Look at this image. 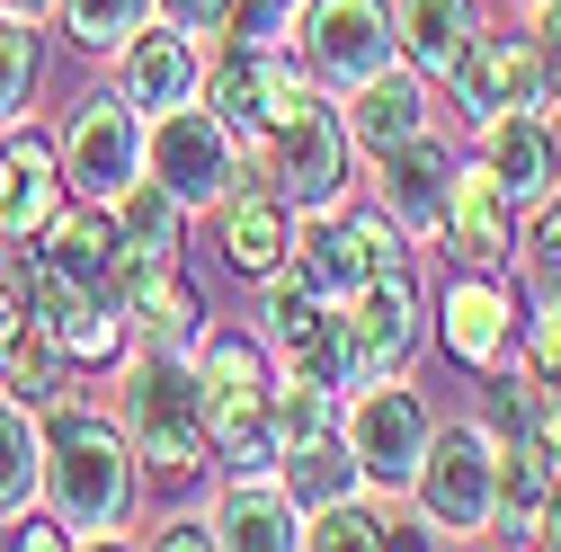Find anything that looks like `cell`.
Returning <instances> with one entry per match:
<instances>
[{
	"instance_id": "obj_11",
	"label": "cell",
	"mask_w": 561,
	"mask_h": 552,
	"mask_svg": "<svg viewBox=\"0 0 561 552\" xmlns=\"http://www.w3.org/2000/svg\"><path fill=\"white\" fill-rule=\"evenodd\" d=\"M517 241H526V205L508 196V179L490 170V161H455L446 179V223L428 250H446L455 267H517Z\"/></svg>"
},
{
	"instance_id": "obj_15",
	"label": "cell",
	"mask_w": 561,
	"mask_h": 552,
	"mask_svg": "<svg viewBox=\"0 0 561 552\" xmlns=\"http://www.w3.org/2000/svg\"><path fill=\"white\" fill-rule=\"evenodd\" d=\"M375 179H366V196L383 205V215L410 232V250H428L437 241V223H446V179H455V143L428 125V134H410V143H392V152H375L366 161Z\"/></svg>"
},
{
	"instance_id": "obj_2",
	"label": "cell",
	"mask_w": 561,
	"mask_h": 552,
	"mask_svg": "<svg viewBox=\"0 0 561 552\" xmlns=\"http://www.w3.org/2000/svg\"><path fill=\"white\" fill-rule=\"evenodd\" d=\"M116 428L134 446L161 491H187V481L215 463V428H205V392H196V366L170 357V348H134L116 357Z\"/></svg>"
},
{
	"instance_id": "obj_28",
	"label": "cell",
	"mask_w": 561,
	"mask_h": 552,
	"mask_svg": "<svg viewBox=\"0 0 561 552\" xmlns=\"http://www.w3.org/2000/svg\"><path fill=\"white\" fill-rule=\"evenodd\" d=\"M383 526H392V491H347L304 508V552H366L383 543Z\"/></svg>"
},
{
	"instance_id": "obj_10",
	"label": "cell",
	"mask_w": 561,
	"mask_h": 552,
	"mask_svg": "<svg viewBox=\"0 0 561 552\" xmlns=\"http://www.w3.org/2000/svg\"><path fill=\"white\" fill-rule=\"evenodd\" d=\"M330 312H339V366H347V383L410 375V357H419V286H410V267L366 276V286L347 303H330Z\"/></svg>"
},
{
	"instance_id": "obj_38",
	"label": "cell",
	"mask_w": 561,
	"mask_h": 552,
	"mask_svg": "<svg viewBox=\"0 0 561 552\" xmlns=\"http://www.w3.org/2000/svg\"><path fill=\"white\" fill-rule=\"evenodd\" d=\"M535 543H561V472H552V491H543V508H535Z\"/></svg>"
},
{
	"instance_id": "obj_20",
	"label": "cell",
	"mask_w": 561,
	"mask_h": 552,
	"mask_svg": "<svg viewBox=\"0 0 561 552\" xmlns=\"http://www.w3.org/2000/svg\"><path fill=\"white\" fill-rule=\"evenodd\" d=\"M62 205H72V187H62V152L45 143L36 125H10V134H0V241H36Z\"/></svg>"
},
{
	"instance_id": "obj_33",
	"label": "cell",
	"mask_w": 561,
	"mask_h": 552,
	"mask_svg": "<svg viewBox=\"0 0 561 552\" xmlns=\"http://www.w3.org/2000/svg\"><path fill=\"white\" fill-rule=\"evenodd\" d=\"M517 258L543 276V286H561V187H552L543 205H526V241H517Z\"/></svg>"
},
{
	"instance_id": "obj_31",
	"label": "cell",
	"mask_w": 561,
	"mask_h": 552,
	"mask_svg": "<svg viewBox=\"0 0 561 552\" xmlns=\"http://www.w3.org/2000/svg\"><path fill=\"white\" fill-rule=\"evenodd\" d=\"M0 383H10L27 410L62 392V348H54L45 321H19V330H10V348H0Z\"/></svg>"
},
{
	"instance_id": "obj_12",
	"label": "cell",
	"mask_w": 561,
	"mask_h": 552,
	"mask_svg": "<svg viewBox=\"0 0 561 552\" xmlns=\"http://www.w3.org/2000/svg\"><path fill=\"white\" fill-rule=\"evenodd\" d=\"M54 152H62V187L90 196V205H107L125 179H144V116H134L116 90H90L72 107V125H62Z\"/></svg>"
},
{
	"instance_id": "obj_25",
	"label": "cell",
	"mask_w": 561,
	"mask_h": 552,
	"mask_svg": "<svg viewBox=\"0 0 561 552\" xmlns=\"http://www.w3.org/2000/svg\"><path fill=\"white\" fill-rule=\"evenodd\" d=\"M107 223H116V250L125 258H179L187 250V205L144 170V179H125L107 196Z\"/></svg>"
},
{
	"instance_id": "obj_23",
	"label": "cell",
	"mask_w": 561,
	"mask_h": 552,
	"mask_svg": "<svg viewBox=\"0 0 561 552\" xmlns=\"http://www.w3.org/2000/svg\"><path fill=\"white\" fill-rule=\"evenodd\" d=\"M481 0H392V45L419 81H455V62L472 54L481 36Z\"/></svg>"
},
{
	"instance_id": "obj_21",
	"label": "cell",
	"mask_w": 561,
	"mask_h": 552,
	"mask_svg": "<svg viewBox=\"0 0 561 552\" xmlns=\"http://www.w3.org/2000/svg\"><path fill=\"white\" fill-rule=\"evenodd\" d=\"M205 517H215V543L224 552H304V508L286 499L276 463L267 472H232L224 499L205 508Z\"/></svg>"
},
{
	"instance_id": "obj_29",
	"label": "cell",
	"mask_w": 561,
	"mask_h": 552,
	"mask_svg": "<svg viewBox=\"0 0 561 552\" xmlns=\"http://www.w3.org/2000/svg\"><path fill=\"white\" fill-rule=\"evenodd\" d=\"M36 508V410L0 383V526Z\"/></svg>"
},
{
	"instance_id": "obj_19",
	"label": "cell",
	"mask_w": 561,
	"mask_h": 552,
	"mask_svg": "<svg viewBox=\"0 0 561 552\" xmlns=\"http://www.w3.org/2000/svg\"><path fill=\"white\" fill-rule=\"evenodd\" d=\"M205 215H215L224 267H232V276H250V286H259L267 267H286V258H295V205L276 196L267 179H241L232 196H215V205H205Z\"/></svg>"
},
{
	"instance_id": "obj_8",
	"label": "cell",
	"mask_w": 561,
	"mask_h": 552,
	"mask_svg": "<svg viewBox=\"0 0 561 552\" xmlns=\"http://www.w3.org/2000/svg\"><path fill=\"white\" fill-rule=\"evenodd\" d=\"M144 170L187 205V215H205L215 196H232V187L250 179V161H241V143H232V125L205 107V99H179V107L144 116Z\"/></svg>"
},
{
	"instance_id": "obj_1",
	"label": "cell",
	"mask_w": 561,
	"mask_h": 552,
	"mask_svg": "<svg viewBox=\"0 0 561 552\" xmlns=\"http://www.w3.org/2000/svg\"><path fill=\"white\" fill-rule=\"evenodd\" d=\"M134 491H144V463H134L116 410L54 392L36 401V508H54L72 526V543H107L134 517Z\"/></svg>"
},
{
	"instance_id": "obj_6",
	"label": "cell",
	"mask_w": 561,
	"mask_h": 552,
	"mask_svg": "<svg viewBox=\"0 0 561 552\" xmlns=\"http://www.w3.org/2000/svg\"><path fill=\"white\" fill-rule=\"evenodd\" d=\"M295 267L321 286V303H347L383 267H410V232L383 215L375 196H339V205H312L295 215Z\"/></svg>"
},
{
	"instance_id": "obj_35",
	"label": "cell",
	"mask_w": 561,
	"mask_h": 552,
	"mask_svg": "<svg viewBox=\"0 0 561 552\" xmlns=\"http://www.w3.org/2000/svg\"><path fill=\"white\" fill-rule=\"evenodd\" d=\"M526 36H535V62H543V90L561 107V0H535L526 10Z\"/></svg>"
},
{
	"instance_id": "obj_18",
	"label": "cell",
	"mask_w": 561,
	"mask_h": 552,
	"mask_svg": "<svg viewBox=\"0 0 561 552\" xmlns=\"http://www.w3.org/2000/svg\"><path fill=\"white\" fill-rule=\"evenodd\" d=\"M437 81H419L410 62H383L375 81H357L339 99V125H347V152L357 161H375V152H392V143H410V134H428L437 125V99H428Z\"/></svg>"
},
{
	"instance_id": "obj_34",
	"label": "cell",
	"mask_w": 561,
	"mask_h": 552,
	"mask_svg": "<svg viewBox=\"0 0 561 552\" xmlns=\"http://www.w3.org/2000/svg\"><path fill=\"white\" fill-rule=\"evenodd\" d=\"M304 10V0H232V27L224 36H241V45H286V19Z\"/></svg>"
},
{
	"instance_id": "obj_36",
	"label": "cell",
	"mask_w": 561,
	"mask_h": 552,
	"mask_svg": "<svg viewBox=\"0 0 561 552\" xmlns=\"http://www.w3.org/2000/svg\"><path fill=\"white\" fill-rule=\"evenodd\" d=\"M144 543H161V552H224V543H215V517H205V508H170Z\"/></svg>"
},
{
	"instance_id": "obj_37",
	"label": "cell",
	"mask_w": 561,
	"mask_h": 552,
	"mask_svg": "<svg viewBox=\"0 0 561 552\" xmlns=\"http://www.w3.org/2000/svg\"><path fill=\"white\" fill-rule=\"evenodd\" d=\"M152 19H170L187 36H224L232 27V0H152Z\"/></svg>"
},
{
	"instance_id": "obj_4",
	"label": "cell",
	"mask_w": 561,
	"mask_h": 552,
	"mask_svg": "<svg viewBox=\"0 0 561 552\" xmlns=\"http://www.w3.org/2000/svg\"><path fill=\"white\" fill-rule=\"evenodd\" d=\"M347 161H357V152H347V125H339L330 90H304L295 107H276L259 125V143H250V179H267L295 215L347 196Z\"/></svg>"
},
{
	"instance_id": "obj_3",
	"label": "cell",
	"mask_w": 561,
	"mask_h": 552,
	"mask_svg": "<svg viewBox=\"0 0 561 552\" xmlns=\"http://www.w3.org/2000/svg\"><path fill=\"white\" fill-rule=\"evenodd\" d=\"M196 392H205V428H215V455L232 472H267L276 463V437H267V383H276V357L259 330H205L196 348Z\"/></svg>"
},
{
	"instance_id": "obj_17",
	"label": "cell",
	"mask_w": 561,
	"mask_h": 552,
	"mask_svg": "<svg viewBox=\"0 0 561 552\" xmlns=\"http://www.w3.org/2000/svg\"><path fill=\"white\" fill-rule=\"evenodd\" d=\"M116 312L144 348H170V357H187L205 338V295L187 286L179 258H125L116 267Z\"/></svg>"
},
{
	"instance_id": "obj_40",
	"label": "cell",
	"mask_w": 561,
	"mask_h": 552,
	"mask_svg": "<svg viewBox=\"0 0 561 552\" xmlns=\"http://www.w3.org/2000/svg\"><path fill=\"white\" fill-rule=\"evenodd\" d=\"M517 10H535V0H517Z\"/></svg>"
},
{
	"instance_id": "obj_9",
	"label": "cell",
	"mask_w": 561,
	"mask_h": 552,
	"mask_svg": "<svg viewBox=\"0 0 561 552\" xmlns=\"http://www.w3.org/2000/svg\"><path fill=\"white\" fill-rule=\"evenodd\" d=\"M490 472H500V446H490L472 419H455V428L428 437V455H419L401 499L428 517L446 543H481L490 534Z\"/></svg>"
},
{
	"instance_id": "obj_26",
	"label": "cell",
	"mask_w": 561,
	"mask_h": 552,
	"mask_svg": "<svg viewBox=\"0 0 561 552\" xmlns=\"http://www.w3.org/2000/svg\"><path fill=\"white\" fill-rule=\"evenodd\" d=\"M552 472L561 463L535 437H508L500 446V472H490V534H500V543H535V508L552 491Z\"/></svg>"
},
{
	"instance_id": "obj_32",
	"label": "cell",
	"mask_w": 561,
	"mask_h": 552,
	"mask_svg": "<svg viewBox=\"0 0 561 552\" xmlns=\"http://www.w3.org/2000/svg\"><path fill=\"white\" fill-rule=\"evenodd\" d=\"M144 19H152V0H54V27L72 36L81 54H116Z\"/></svg>"
},
{
	"instance_id": "obj_30",
	"label": "cell",
	"mask_w": 561,
	"mask_h": 552,
	"mask_svg": "<svg viewBox=\"0 0 561 552\" xmlns=\"http://www.w3.org/2000/svg\"><path fill=\"white\" fill-rule=\"evenodd\" d=\"M36 81H45V27L0 19V134H10V125H27Z\"/></svg>"
},
{
	"instance_id": "obj_16",
	"label": "cell",
	"mask_w": 561,
	"mask_h": 552,
	"mask_svg": "<svg viewBox=\"0 0 561 552\" xmlns=\"http://www.w3.org/2000/svg\"><path fill=\"white\" fill-rule=\"evenodd\" d=\"M107 62H116V99H125L134 116H161V107L196 99V81H205V36H187V27H170V19H144Z\"/></svg>"
},
{
	"instance_id": "obj_27",
	"label": "cell",
	"mask_w": 561,
	"mask_h": 552,
	"mask_svg": "<svg viewBox=\"0 0 561 552\" xmlns=\"http://www.w3.org/2000/svg\"><path fill=\"white\" fill-rule=\"evenodd\" d=\"M276 481H286V499H295V508H321V499L366 491V472H357V455L339 446V428L312 437V446H286V455H276Z\"/></svg>"
},
{
	"instance_id": "obj_14",
	"label": "cell",
	"mask_w": 561,
	"mask_h": 552,
	"mask_svg": "<svg viewBox=\"0 0 561 552\" xmlns=\"http://www.w3.org/2000/svg\"><path fill=\"white\" fill-rule=\"evenodd\" d=\"M455 116L463 125H481V116H508V107H535V116H552L561 125V107H552V90H543V62H535V36H500V27H481L472 36V54L455 62Z\"/></svg>"
},
{
	"instance_id": "obj_7",
	"label": "cell",
	"mask_w": 561,
	"mask_h": 552,
	"mask_svg": "<svg viewBox=\"0 0 561 552\" xmlns=\"http://www.w3.org/2000/svg\"><path fill=\"white\" fill-rule=\"evenodd\" d=\"M286 54L312 72V90L347 99L357 81H375L383 62H401L392 0H304V10L286 19Z\"/></svg>"
},
{
	"instance_id": "obj_5",
	"label": "cell",
	"mask_w": 561,
	"mask_h": 552,
	"mask_svg": "<svg viewBox=\"0 0 561 552\" xmlns=\"http://www.w3.org/2000/svg\"><path fill=\"white\" fill-rule=\"evenodd\" d=\"M428 437H437V410H428V392H419L410 375H375V383H347L339 392V446L357 455L366 491L401 499L419 455H428Z\"/></svg>"
},
{
	"instance_id": "obj_13",
	"label": "cell",
	"mask_w": 561,
	"mask_h": 552,
	"mask_svg": "<svg viewBox=\"0 0 561 552\" xmlns=\"http://www.w3.org/2000/svg\"><path fill=\"white\" fill-rule=\"evenodd\" d=\"M437 338L472 375L517 366V295H508V276L500 267H455L446 295H437Z\"/></svg>"
},
{
	"instance_id": "obj_24",
	"label": "cell",
	"mask_w": 561,
	"mask_h": 552,
	"mask_svg": "<svg viewBox=\"0 0 561 552\" xmlns=\"http://www.w3.org/2000/svg\"><path fill=\"white\" fill-rule=\"evenodd\" d=\"M196 99L232 125V143H241V161H250L259 125H267V45H241V36H232L224 54H205V81H196Z\"/></svg>"
},
{
	"instance_id": "obj_22",
	"label": "cell",
	"mask_w": 561,
	"mask_h": 552,
	"mask_svg": "<svg viewBox=\"0 0 561 552\" xmlns=\"http://www.w3.org/2000/svg\"><path fill=\"white\" fill-rule=\"evenodd\" d=\"M472 134H481V152H472V161H490V170H500L517 205H543V196L561 187V125H552V116L508 107V116H481Z\"/></svg>"
},
{
	"instance_id": "obj_39",
	"label": "cell",
	"mask_w": 561,
	"mask_h": 552,
	"mask_svg": "<svg viewBox=\"0 0 561 552\" xmlns=\"http://www.w3.org/2000/svg\"><path fill=\"white\" fill-rule=\"evenodd\" d=\"M0 19H27V27H54V0H0Z\"/></svg>"
}]
</instances>
